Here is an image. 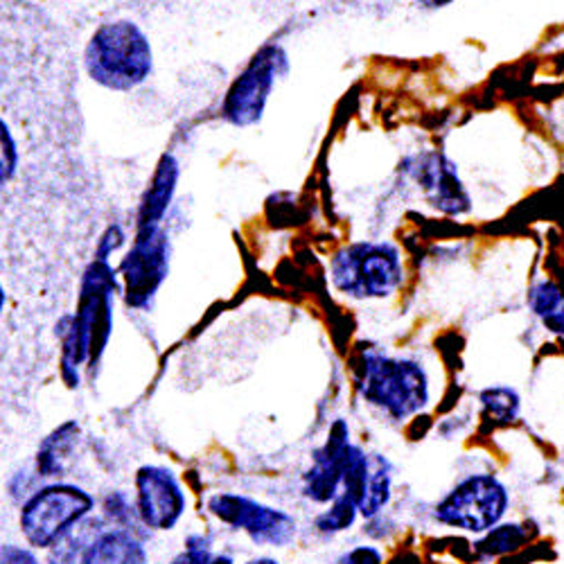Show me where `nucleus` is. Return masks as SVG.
<instances>
[{
    "mask_svg": "<svg viewBox=\"0 0 564 564\" xmlns=\"http://www.w3.org/2000/svg\"><path fill=\"white\" fill-rule=\"evenodd\" d=\"M165 238L148 226V232L135 242V249L124 260L129 303L143 305L154 294L165 273Z\"/></svg>",
    "mask_w": 564,
    "mask_h": 564,
    "instance_id": "11",
    "label": "nucleus"
},
{
    "mask_svg": "<svg viewBox=\"0 0 564 564\" xmlns=\"http://www.w3.org/2000/svg\"><path fill=\"white\" fill-rule=\"evenodd\" d=\"M172 183H174V167L170 163V165H163L161 172L156 174V183H154L152 193L148 197V204H145V226H150L165 210V204H167V199L172 195V187H174Z\"/></svg>",
    "mask_w": 564,
    "mask_h": 564,
    "instance_id": "19",
    "label": "nucleus"
},
{
    "mask_svg": "<svg viewBox=\"0 0 564 564\" xmlns=\"http://www.w3.org/2000/svg\"><path fill=\"white\" fill-rule=\"evenodd\" d=\"M82 564H150V555L135 533L105 529L86 546Z\"/></svg>",
    "mask_w": 564,
    "mask_h": 564,
    "instance_id": "12",
    "label": "nucleus"
},
{
    "mask_svg": "<svg viewBox=\"0 0 564 564\" xmlns=\"http://www.w3.org/2000/svg\"><path fill=\"white\" fill-rule=\"evenodd\" d=\"M282 64H285V57H282L278 48L262 51L228 90V98L224 102V118L240 127L256 122L262 116L269 90L273 86V77L278 75Z\"/></svg>",
    "mask_w": 564,
    "mask_h": 564,
    "instance_id": "9",
    "label": "nucleus"
},
{
    "mask_svg": "<svg viewBox=\"0 0 564 564\" xmlns=\"http://www.w3.org/2000/svg\"><path fill=\"white\" fill-rule=\"evenodd\" d=\"M402 172L417 185L422 199L432 210L445 217H463L473 210V197L456 163L445 152L420 150L402 161Z\"/></svg>",
    "mask_w": 564,
    "mask_h": 564,
    "instance_id": "7",
    "label": "nucleus"
},
{
    "mask_svg": "<svg viewBox=\"0 0 564 564\" xmlns=\"http://www.w3.org/2000/svg\"><path fill=\"white\" fill-rule=\"evenodd\" d=\"M404 258L391 242H355L330 262V278L339 294L352 301L389 299L404 285Z\"/></svg>",
    "mask_w": 564,
    "mask_h": 564,
    "instance_id": "3",
    "label": "nucleus"
},
{
    "mask_svg": "<svg viewBox=\"0 0 564 564\" xmlns=\"http://www.w3.org/2000/svg\"><path fill=\"white\" fill-rule=\"evenodd\" d=\"M452 3H454V0H415V6L422 8V10H443Z\"/></svg>",
    "mask_w": 564,
    "mask_h": 564,
    "instance_id": "25",
    "label": "nucleus"
},
{
    "mask_svg": "<svg viewBox=\"0 0 564 564\" xmlns=\"http://www.w3.org/2000/svg\"><path fill=\"white\" fill-rule=\"evenodd\" d=\"M135 514L140 527L150 531H172L185 514L187 499L172 469L143 465L135 473Z\"/></svg>",
    "mask_w": 564,
    "mask_h": 564,
    "instance_id": "8",
    "label": "nucleus"
},
{
    "mask_svg": "<svg viewBox=\"0 0 564 564\" xmlns=\"http://www.w3.org/2000/svg\"><path fill=\"white\" fill-rule=\"evenodd\" d=\"M529 542H531L529 527H524L520 522H506L503 520L501 524H497L488 533L479 535V540L475 542V557L479 562L499 560V557H506V555L522 551L524 546H529Z\"/></svg>",
    "mask_w": 564,
    "mask_h": 564,
    "instance_id": "15",
    "label": "nucleus"
},
{
    "mask_svg": "<svg viewBox=\"0 0 564 564\" xmlns=\"http://www.w3.org/2000/svg\"><path fill=\"white\" fill-rule=\"evenodd\" d=\"M0 564H39V560L25 546L3 544V546H0Z\"/></svg>",
    "mask_w": 564,
    "mask_h": 564,
    "instance_id": "23",
    "label": "nucleus"
},
{
    "mask_svg": "<svg viewBox=\"0 0 564 564\" xmlns=\"http://www.w3.org/2000/svg\"><path fill=\"white\" fill-rule=\"evenodd\" d=\"M560 463H562V467H564V447H562V456H560Z\"/></svg>",
    "mask_w": 564,
    "mask_h": 564,
    "instance_id": "29",
    "label": "nucleus"
},
{
    "mask_svg": "<svg viewBox=\"0 0 564 564\" xmlns=\"http://www.w3.org/2000/svg\"><path fill=\"white\" fill-rule=\"evenodd\" d=\"M393 501V467L387 456L370 454V477L359 501V514L366 520L382 514Z\"/></svg>",
    "mask_w": 564,
    "mask_h": 564,
    "instance_id": "14",
    "label": "nucleus"
},
{
    "mask_svg": "<svg viewBox=\"0 0 564 564\" xmlns=\"http://www.w3.org/2000/svg\"><path fill=\"white\" fill-rule=\"evenodd\" d=\"M105 514L109 517V520H111L118 529H124V531H129L127 524H129L131 520H138L135 506H131L129 499H127L122 492H116V495L107 497V501H105Z\"/></svg>",
    "mask_w": 564,
    "mask_h": 564,
    "instance_id": "21",
    "label": "nucleus"
},
{
    "mask_svg": "<svg viewBox=\"0 0 564 564\" xmlns=\"http://www.w3.org/2000/svg\"><path fill=\"white\" fill-rule=\"evenodd\" d=\"M93 508H96V499L84 488L73 484H48L28 495L21 506L19 527L32 549L51 551L88 520Z\"/></svg>",
    "mask_w": 564,
    "mask_h": 564,
    "instance_id": "5",
    "label": "nucleus"
},
{
    "mask_svg": "<svg viewBox=\"0 0 564 564\" xmlns=\"http://www.w3.org/2000/svg\"><path fill=\"white\" fill-rule=\"evenodd\" d=\"M350 441V425L346 420H335L321 447L312 452V465L303 477V495L318 506L333 503L341 495L344 456Z\"/></svg>",
    "mask_w": 564,
    "mask_h": 564,
    "instance_id": "10",
    "label": "nucleus"
},
{
    "mask_svg": "<svg viewBox=\"0 0 564 564\" xmlns=\"http://www.w3.org/2000/svg\"><path fill=\"white\" fill-rule=\"evenodd\" d=\"M88 75L113 90H129L143 84L152 70L148 36L129 21L102 25L86 48Z\"/></svg>",
    "mask_w": 564,
    "mask_h": 564,
    "instance_id": "4",
    "label": "nucleus"
},
{
    "mask_svg": "<svg viewBox=\"0 0 564 564\" xmlns=\"http://www.w3.org/2000/svg\"><path fill=\"white\" fill-rule=\"evenodd\" d=\"M510 506L506 481L490 469H475L458 477L432 506V520L441 529L479 538L506 520Z\"/></svg>",
    "mask_w": 564,
    "mask_h": 564,
    "instance_id": "2",
    "label": "nucleus"
},
{
    "mask_svg": "<svg viewBox=\"0 0 564 564\" xmlns=\"http://www.w3.org/2000/svg\"><path fill=\"white\" fill-rule=\"evenodd\" d=\"M564 301V290L553 280H538L529 290V307L542 321Z\"/></svg>",
    "mask_w": 564,
    "mask_h": 564,
    "instance_id": "18",
    "label": "nucleus"
},
{
    "mask_svg": "<svg viewBox=\"0 0 564 564\" xmlns=\"http://www.w3.org/2000/svg\"><path fill=\"white\" fill-rule=\"evenodd\" d=\"M208 564H232V560L228 555H213L208 560Z\"/></svg>",
    "mask_w": 564,
    "mask_h": 564,
    "instance_id": "26",
    "label": "nucleus"
},
{
    "mask_svg": "<svg viewBox=\"0 0 564 564\" xmlns=\"http://www.w3.org/2000/svg\"><path fill=\"white\" fill-rule=\"evenodd\" d=\"M17 170V145L8 124L0 120V185H6Z\"/></svg>",
    "mask_w": 564,
    "mask_h": 564,
    "instance_id": "20",
    "label": "nucleus"
},
{
    "mask_svg": "<svg viewBox=\"0 0 564 564\" xmlns=\"http://www.w3.org/2000/svg\"><path fill=\"white\" fill-rule=\"evenodd\" d=\"M357 517L359 506L350 497L339 495L333 503H327V508L314 517V531L321 535H339L357 524Z\"/></svg>",
    "mask_w": 564,
    "mask_h": 564,
    "instance_id": "17",
    "label": "nucleus"
},
{
    "mask_svg": "<svg viewBox=\"0 0 564 564\" xmlns=\"http://www.w3.org/2000/svg\"><path fill=\"white\" fill-rule=\"evenodd\" d=\"M335 564H387V555L380 546L375 544H357L344 551Z\"/></svg>",
    "mask_w": 564,
    "mask_h": 564,
    "instance_id": "22",
    "label": "nucleus"
},
{
    "mask_svg": "<svg viewBox=\"0 0 564 564\" xmlns=\"http://www.w3.org/2000/svg\"><path fill=\"white\" fill-rule=\"evenodd\" d=\"M208 512L224 527L247 533L260 546L282 549L292 544L299 533V524L290 512L264 506L245 495H215L208 499Z\"/></svg>",
    "mask_w": 564,
    "mask_h": 564,
    "instance_id": "6",
    "label": "nucleus"
},
{
    "mask_svg": "<svg viewBox=\"0 0 564 564\" xmlns=\"http://www.w3.org/2000/svg\"><path fill=\"white\" fill-rule=\"evenodd\" d=\"M3 307H6V292L0 288V314H3Z\"/></svg>",
    "mask_w": 564,
    "mask_h": 564,
    "instance_id": "28",
    "label": "nucleus"
},
{
    "mask_svg": "<svg viewBox=\"0 0 564 564\" xmlns=\"http://www.w3.org/2000/svg\"><path fill=\"white\" fill-rule=\"evenodd\" d=\"M245 564H280V562L273 560V557H253V560H249Z\"/></svg>",
    "mask_w": 564,
    "mask_h": 564,
    "instance_id": "27",
    "label": "nucleus"
},
{
    "mask_svg": "<svg viewBox=\"0 0 564 564\" xmlns=\"http://www.w3.org/2000/svg\"><path fill=\"white\" fill-rule=\"evenodd\" d=\"M79 441L77 422H64L48 438H45L36 454V473L39 477H62L66 473V463Z\"/></svg>",
    "mask_w": 564,
    "mask_h": 564,
    "instance_id": "13",
    "label": "nucleus"
},
{
    "mask_svg": "<svg viewBox=\"0 0 564 564\" xmlns=\"http://www.w3.org/2000/svg\"><path fill=\"white\" fill-rule=\"evenodd\" d=\"M479 406L495 425H510L522 413V398L512 387H488L479 393Z\"/></svg>",
    "mask_w": 564,
    "mask_h": 564,
    "instance_id": "16",
    "label": "nucleus"
},
{
    "mask_svg": "<svg viewBox=\"0 0 564 564\" xmlns=\"http://www.w3.org/2000/svg\"><path fill=\"white\" fill-rule=\"evenodd\" d=\"M542 325L546 333L564 339V301L546 318H542Z\"/></svg>",
    "mask_w": 564,
    "mask_h": 564,
    "instance_id": "24",
    "label": "nucleus"
},
{
    "mask_svg": "<svg viewBox=\"0 0 564 564\" xmlns=\"http://www.w3.org/2000/svg\"><path fill=\"white\" fill-rule=\"evenodd\" d=\"M355 384L368 406L395 425L425 413L434 400L430 368L415 357L366 348L355 361Z\"/></svg>",
    "mask_w": 564,
    "mask_h": 564,
    "instance_id": "1",
    "label": "nucleus"
}]
</instances>
